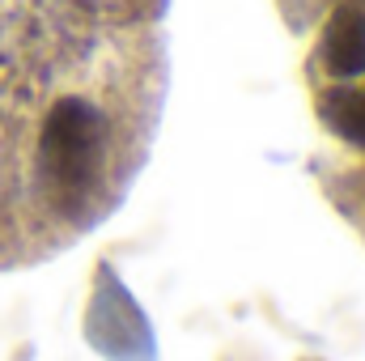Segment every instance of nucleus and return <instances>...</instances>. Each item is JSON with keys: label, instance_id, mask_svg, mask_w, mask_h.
<instances>
[{"label": "nucleus", "instance_id": "nucleus-3", "mask_svg": "<svg viewBox=\"0 0 365 361\" xmlns=\"http://www.w3.org/2000/svg\"><path fill=\"white\" fill-rule=\"evenodd\" d=\"M323 119L340 141L365 149V86H340L323 93Z\"/></svg>", "mask_w": 365, "mask_h": 361}, {"label": "nucleus", "instance_id": "nucleus-2", "mask_svg": "<svg viewBox=\"0 0 365 361\" xmlns=\"http://www.w3.org/2000/svg\"><path fill=\"white\" fill-rule=\"evenodd\" d=\"M323 64L340 86H353L365 77V13L361 9H336L323 26Z\"/></svg>", "mask_w": 365, "mask_h": 361}, {"label": "nucleus", "instance_id": "nucleus-1", "mask_svg": "<svg viewBox=\"0 0 365 361\" xmlns=\"http://www.w3.org/2000/svg\"><path fill=\"white\" fill-rule=\"evenodd\" d=\"M110 145H115L110 115L86 93H64L43 111L34 136V171L56 200L77 204L102 183Z\"/></svg>", "mask_w": 365, "mask_h": 361}]
</instances>
